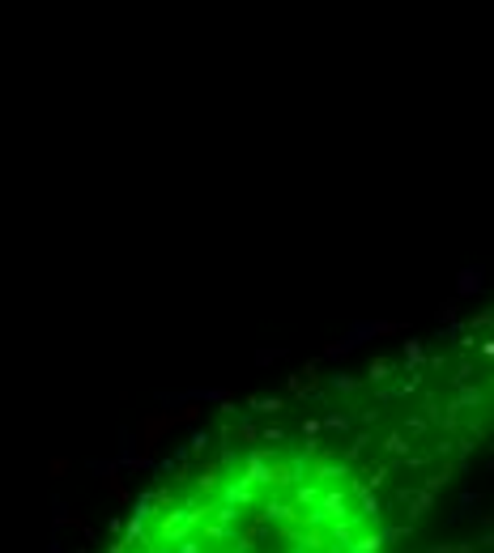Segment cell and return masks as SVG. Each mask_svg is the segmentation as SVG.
I'll return each mask as SVG.
<instances>
[{
  "label": "cell",
  "mask_w": 494,
  "mask_h": 553,
  "mask_svg": "<svg viewBox=\"0 0 494 553\" xmlns=\"http://www.w3.org/2000/svg\"><path fill=\"white\" fill-rule=\"evenodd\" d=\"M107 553H388V528L345 464L243 451L158 485Z\"/></svg>",
  "instance_id": "6da1fadb"
}]
</instances>
